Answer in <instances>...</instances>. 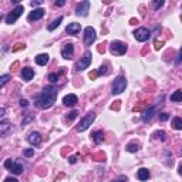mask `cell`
<instances>
[{"mask_svg": "<svg viewBox=\"0 0 182 182\" xmlns=\"http://www.w3.org/2000/svg\"><path fill=\"white\" fill-rule=\"evenodd\" d=\"M56 100H57V90L54 87H46L36 100V105L41 110H48L54 105Z\"/></svg>", "mask_w": 182, "mask_h": 182, "instance_id": "6da1fadb", "label": "cell"}, {"mask_svg": "<svg viewBox=\"0 0 182 182\" xmlns=\"http://www.w3.org/2000/svg\"><path fill=\"white\" fill-rule=\"evenodd\" d=\"M125 87H127V80H125L124 75H120L112 83V94H121L122 91H125Z\"/></svg>", "mask_w": 182, "mask_h": 182, "instance_id": "7a4b0ae2", "label": "cell"}, {"mask_svg": "<svg viewBox=\"0 0 182 182\" xmlns=\"http://www.w3.org/2000/svg\"><path fill=\"white\" fill-rule=\"evenodd\" d=\"M110 51L115 56H122V54L127 53V44L122 43V41H112L110 44Z\"/></svg>", "mask_w": 182, "mask_h": 182, "instance_id": "3957f363", "label": "cell"}, {"mask_svg": "<svg viewBox=\"0 0 182 182\" xmlns=\"http://www.w3.org/2000/svg\"><path fill=\"white\" fill-rule=\"evenodd\" d=\"M23 11H24V7L21 6V4H19L17 7H14L13 10H11L10 13L6 16V23L7 24H13L14 21H16L17 19L21 16V13H23Z\"/></svg>", "mask_w": 182, "mask_h": 182, "instance_id": "277c9868", "label": "cell"}, {"mask_svg": "<svg viewBox=\"0 0 182 182\" xmlns=\"http://www.w3.org/2000/svg\"><path fill=\"white\" fill-rule=\"evenodd\" d=\"M94 120H95V114H93V112H90V114H87L85 115L83 120L80 121V124H78V127H77V130L80 132H83V131H85V130L90 127L93 122H94Z\"/></svg>", "mask_w": 182, "mask_h": 182, "instance_id": "5b68a950", "label": "cell"}, {"mask_svg": "<svg viewBox=\"0 0 182 182\" xmlns=\"http://www.w3.org/2000/svg\"><path fill=\"white\" fill-rule=\"evenodd\" d=\"M91 60H93V54L91 51H85L84 56L80 58V61L77 63V70L78 71H83L91 64Z\"/></svg>", "mask_w": 182, "mask_h": 182, "instance_id": "8992f818", "label": "cell"}, {"mask_svg": "<svg viewBox=\"0 0 182 182\" xmlns=\"http://www.w3.org/2000/svg\"><path fill=\"white\" fill-rule=\"evenodd\" d=\"M134 36L138 41H147L151 37V31H149L148 29H145V27H139V29H137V30L134 31Z\"/></svg>", "mask_w": 182, "mask_h": 182, "instance_id": "52a82bcc", "label": "cell"}, {"mask_svg": "<svg viewBox=\"0 0 182 182\" xmlns=\"http://www.w3.org/2000/svg\"><path fill=\"white\" fill-rule=\"evenodd\" d=\"M95 37H97V34H95V30L93 27H85L84 30V43L85 46H91V44L95 41Z\"/></svg>", "mask_w": 182, "mask_h": 182, "instance_id": "ba28073f", "label": "cell"}, {"mask_svg": "<svg viewBox=\"0 0 182 182\" xmlns=\"http://www.w3.org/2000/svg\"><path fill=\"white\" fill-rule=\"evenodd\" d=\"M88 10H90V2H88V0L78 3L77 7H75V13H77L78 16H87Z\"/></svg>", "mask_w": 182, "mask_h": 182, "instance_id": "9c48e42d", "label": "cell"}, {"mask_svg": "<svg viewBox=\"0 0 182 182\" xmlns=\"http://www.w3.org/2000/svg\"><path fill=\"white\" fill-rule=\"evenodd\" d=\"M77 102H78V98H77V95H74V94H68L63 98V104H64L66 107H74Z\"/></svg>", "mask_w": 182, "mask_h": 182, "instance_id": "30bf717a", "label": "cell"}, {"mask_svg": "<svg viewBox=\"0 0 182 182\" xmlns=\"http://www.w3.org/2000/svg\"><path fill=\"white\" fill-rule=\"evenodd\" d=\"M43 16H44V10H43V9H34V10L29 14V17H27V19H29V21H37V20H40Z\"/></svg>", "mask_w": 182, "mask_h": 182, "instance_id": "8fae6325", "label": "cell"}, {"mask_svg": "<svg viewBox=\"0 0 182 182\" xmlns=\"http://www.w3.org/2000/svg\"><path fill=\"white\" fill-rule=\"evenodd\" d=\"M73 53H74V47H73V44H66V47L61 50V56H63L66 60L73 58Z\"/></svg>", "mask_w": 182, "mask_h": 182, "instance_id": "7c38bea8", "label": "cell"}, {"mask_svg": "<svg viewBox=\"0 0 182 182\" xmlns=\"http://www.w3.org/2000/svg\"><path fill=\"white\" fill-rule=\"evenodd\" d=\"M155 111H157V108H155V107H148V108H147V110H145L144 112H142V121L148 122L149 120H151V118L154 117Z\"/></svg>", "mask_w": 182, "mask_h": 182, "instance_id": "4fadbf2b", "label": "cell"}, {"mask_svg": "<svg viewBox=\"0 0 182 182\" xmlns=\"http://www.w3.org/2000/svg\"><path fill=\"white\" fill-rule=\"evenodd\" d=\"M21 77H23V80H24V81H30L31 78L34 77V71H33V68H30V67H24L23 70H21Z\"/></svg>", "mask_w": 182, "mask_h": 182, "instance_id": "5bb4252c", "label": "cell"}, {"mask_svg": "<svg viewBox=\"0 0 182 182\" xmlns=\"http://www.w3.org/2000/svg\"><path fill=\"white\" fill-rule=\"evenodd\" d=\"M29 142H30L31 145H40V142H41V137H40V134L39 132H31L30 135H29Z\"/></svg>", "mask_w": 182, "mask_h": 182, "instance_id": "9a60e30c", "label": "cell"}, {"mask_svg": "<svg viewBox=\"0 0 182 182\" xmlns=\"http://www.w3.org/2000/svg\"><path fill=\"white\" fill-rule=\"evenodd\" d=\"M81 26L78 23H70L67 26V29H66V31H67L68 34H77L78 31H80Z\"/></svg>", "mask_w": 182, "mask_h": 182, "instance_id": "2e32d148", "label": "cell"}, {"mask_svg": "<svg viewBox=\"0 0 182 182\" xmlns=\"http://www.w3.org/2000/svg\"><path fill=\"white\" fill-rule=\"evenodd\" d=\"M48 60H50V56H48V54H39L37 57H36V63H37L39 66H46L48 63Z\"/></svg>", "mask_w": 182, "mask_h": 182, "instance_id": "e0dca14e", "label": "cell"}, {"mask_svg": "<svg viewBox=\"0 0 182 182\" xmlns=\"http://www.w3.org/2000/svg\"><path fill=\"white\" fill-rule=\"evenodd\" d=\"M93 141L95 142V144H101L102 141H104V132L102 131H95V132H93Z\"/></svg>", "mask_w": 182, "mask_h": 182, "instance_id": "ac0fdd59", "label": "cell"}, {"mask_svg": "<svg viewBox=\"0 0 182 182\" xmlns=\"http://www.w3.org/2000/svg\"><path fill=\"white\" fill-rule=\"evenodd\" d=\"M137 176H138L139 181H147V179L149 178V171L147 168H141V169H138Z\"/></svg>", "mask_w": 182, "mask_h": 182, "instance_id": "d6986e66", "label": "cell"}, {"mask_svg": "<svg viewBox=\"0 0 182 182\" xmlns=\"http://www.w3.org/2000/svg\"><path fill=\"white\" fill-rule=\"evenodd\" d=\"M10 128H11V125L9 124V122L2 121V122H0V135H3V137H4Z\"/></svg>", "mask_w": 182, "mask_h": 182, "instance_id": "ffe728a7", "label": "cell"}, {"mask_svg": "<svg viewBox=\"0 0 182 182\" xmlns=\"http://www.w3.org/2000/svg\"><path fill=\"white\" fill-rule=\"evenodd\" d=\"M10 171L13 172V174H16V175H20V174H23V165L19 164V162H14L13 166L10 168Z\"/></svg>", "mask_w": 182, "mask_h": 182, "instance_id": "44dd1931", "label": "cell"}, {"mask_svg": "<svg viewBox=\"0 0 182 182\" xmlns=\"http://www.w3.org/2000/svg\"><path fill=\"white\" fill-rule=\"evenodd\" d=\"M138 148H139V144L137 141L130 142V144L125 147V149H127L128 152H137V151H138Z\"/></svg>", "mask_w": 182, "mask_h": 182, "instance_id": "7402d4cb", "label": "cell"}, {"mask_svg": "<svg viewBox=\"0 0 182 182\" xmlns=\"http://www.w3.org/2000/svg\"><path fill=\"white\" fill-rule=\"evenodd\" d=\"M171 125H172V128L174 130H182V118L175 117L174 120H172Z\"/></svg>", "mask_w": 182, "mask_h": 182, "instance_id": "603a6c76", "label": "cell"}, {"mask_svg": "<svg viewBox=\"0 0 182 182\" xmlns=\"http://www.w3.org/2000/svg\"><path fill=\"white\" fill-rule=\"evenodd\" d=\"M61 21H63V17H57V19H56V20H53V21H51V24H48V30H50V31H53L54 30V29H56V27H58V26H60V23H61Z\"/></svg>", "mask_w": 182, "mask_h": 182, "instance_id": "cb8c5ba5", "label": "cell"}, {"mask_svg": "<svg viewBox=\"0 0 182 182\" xmlns=\"http://www.w3.org/2000/svg\"><path fill=\"white\" fill-rule=\"evenodd\" d=\"M171 101H182V91L181 90H178V91H175L174 94L171 95Z\"/></svg>", "mask_w": 182, "mask_h": 182, "instance_id": "d4e9b609", "label": "cell"}, {"mask_svg": "<svg viewBox=\"0 0 182 182\" xmlns=\"http://www.w3.org/2000/svg\"><path fill=\"white\" fill-rule=\"evenodd\" d=\"M58 77H60V74H58V73H51V74L48 75V80H50V83H57Z\"/></svg>", "mask_w": 182, "mask_h": 182, "instance_id": "484cf974", "label": "cell"}, {"mask_svg": "<svg viewBox=\"0 0 182 182\" xmlns=\"http://www.w3.org/2000/svg\"><path fill=\"white\" fill-rule=\"evenodd\" d=\"M9 80H10V75H9V74L2 75V77H0V87H3V85L6 84V83H7Z\"/></svg>", "mask_w": 182, "mask_h": 182, "instance_id": "4316f807", "label": "cell"}, {"mask_svg": "<svg viewBox=\"0 0 182 182\" xmlns=\"http://www.w3.org/2000/svg\"><path fill=\"white\" fill-rule=\"evenodd\" d=\"M33 120H34V115H33V114H27L26 117H24V120H23V125L29 124V122L33 121Z\"/></svg>", "mask_w": 182, "mask_h": 182, "instance_id": "83f0119b", "label": "cell"}, {"mask_svg": "<svg viewBox=\"0 0 182 182\" xmlns=\"http://www.w3.org/2000/svg\"><path fill=\"white\" fill-rule=\"evenodd\" d=\"M23 154H24V157H31V155H34V148H27V149H24Z\"/></svg>", "mask_w": 182, "mask_h": 182, "instance_id": "f1b7e54d", "label": "cell"}, {"mask_svg": "<svg viewBox=\"0 0 182 182\" xmlns=\"http://www.w3.org/2000/svg\"><path fill=\"white\" fill-rule=\"evenodd\" d=\"M154 46H155V50H159V48H162V46H164V41L157 39L155 43H154Z\"/></svg>", "mask_w": 182, "mask_h": 182, "instance_id": "f546056e", "label": "cell"}, {"mask_svg": "<svg viewBox=\"0 0 182 182\" xmlns=\"http://www.w3.org/2000/svg\"><path fill=\"white\" fill-rule=\"evenodd\" d=\"M105 73H107V64L101 66V67H100V70L97 71V74H98V75H102V74H105Z\"/></svg>", "mask_w": 182, "mask_h": 182, "instance_id": "4dcf8cb0", "label": "cell"}, {"mask_svg": "<svg viewBox=\"0 0 182 182\" xmlns=\"http://www.w3.org/2000/svg\"><path fill=\"white\" fill-rule=\"evenodd\" d=\"M13 164H14L13 159H6V162H4V166H6L7 169H10L11 166H13Z\"/></svg>", "mask_w": 182, "mask_h": 182, "instance_id": "1f68e13d", "label": "cell"}, {"mask_svg": "<svg viewBox=\"0 0 182 182\" xmlns=\"http://www.w3.org/2000/svg\"><path fill=\"white\" fill-rule=\"evenodd\" d=\"M154 135H155V137H161V141H165V132L164 131H157Z\"/></svg>", "mask_w": 182, "mask_h": 182, "instance_id": "d6a6232c", "label": "cell"}, {"mask_svg": "<svg viewBox=\"0 0 182 182\" xmlns=\"http://www.w3.org/2000/svg\"><path fill=\"white\" fill-rule=\"evenodd\" d=\"M21 48H24V44L23 43H17L16 46L11 48V50H13V51H19V50H21Z\"/></svg>", "mask_w": 182, "mask_h": 182, "instance_id": "836d02e7", "label": "cell"}, {"mask_svg": "<svg viewBox=\"0 0 182 182\" xmlns=\"http://www.w3.org/2000/svg\"><path fill=\"white\" fill-rule=\"evenodd\" d=\"M77 114H78L77 111H71V112H68V115H67V120H74V118L77 117Z\"/></svg>", "mask_w": 182, "mask_h": 182, "instance_id": "e575fe53", "label": "cell"}, {"mask_svg": "<svg viewBox=\"0 0 182 182\" xmlns=\"http://www.w3.org/2000/svg\"><path fill=\"white\" fill-rule=\"evenodd\" d=\"M152 4H154V7H155V9H159V7L164 6V2H162V0H159V2L157 0V2H154Z\"/></svg>", "mask_w": 182, "mask_h": 182, "instance_id": "d590c367", "label": "cell"}, {"mask_svg": "<svg viewBox=\"0 0 182 182\" xmlns=\"http://www.w3.org/2000/svg\"><path fill=\"white\" fill-rule=\"evenodd\" d=\"M168 118H169V114H166V112H162V114L159 115V120H161V121H166Z\"/></svg>", "mask_w": 182, "mask_h": 182, "instance_id": "8d00e7d4", "label": "cell"}, {"mask_svg": "<svg viewBox=\"0 0 182 182\" xmlns=\"http://www.w3.org/2000/svg\"><path fill=\"white\" fill-rule=\"evenodd\" d=\"M112 182H128V178H127V176H124V175H121L118 181H112Z\"/></svg>", "mask_w": 182, "mask_h": 182, "instance_id": "74e56055", "label": "cell"}, {"mask_svg": "<svg viewBox=\"0 0 182 182\" xmlns=\"http://www.w3.org/2000/svg\"><path fill=\"white\" fill-rule=\"evenodd\" d=\"M94 158H95V161H102V159H104V155H102V154H97V155H94Z\"/></svg>", "mask_w": 182, "mask_h": 182, "instance_id": "f35d334b", "label": "cell"}, {"mask_svg": "<svg viewBox=\"0 0 182 182\" xmlns=\"http://www.w3.org/2000/svg\"><path fill=\"white\" fill-rule=\"evenodd\" d=\"M20 105H21V107H27V105H29V101H27V100H24V98H21V100H20Z\"/></svg>", "mask_w": 182, "mask_h": 182, "instance_id": "ab89813d", "label": "cell"}, {"mask_svg": "<svg viewBox=\"0 0 182 182\" xmlns=\"http://www.w3.org/2000/svg\"><path fill=\"white\" fill-rule=\"evenodd\" d=\"M176 63H178V64H179V63H182V48H181V50H179L178 58H176Z\"/></svg>", "mask_w": 182, "mask_h": 182, "instance_id": "60d3db41", "label": "cell"}, {"mask_svg": "<svg viewBox=\"0 0 182 182\" xmlns=\"http://www.w3.org/2000/svg\"><path fill=\"white\" fill-rule=\"evenodd\" d=\"M120 108V101H115V104L111 105V110H118Z\"/></svg>", "mask_w": 182, "mask_h": 182, "instance_id": "b9f144b4", "label": "cell"}, {"mask_svg": "<svg viewBox=\"0 0 182 182\" xmlns=\"http://www.w3.org/2000/svg\"><path fill=\"white\" fill-rule=\"evenodd\" d=\"M68 162H70V164H75V162H77V157H70V158H68Z\"/></svg>", "mask_w": 182, "mask_h": 182, "instance_id": "7bdbcfd3", "label": "cell"}, {"mask_svg": "<svg viewBox=\"0 0 182 182\" xmlns=\"http://www.w3.org/2000/svg\"><path fill=\"white\" fill-rule=\"evenodd\" d=\"M4 182H19V181H17L16 178H11V176H9V178L4 179Z\"/></svg>", "mask_w": 182, "mask_h": 182, "instance_id": "ee69618b", "label": "cell"}, {"mask_svg": "<svg viewBox=\"0 0 182 182\" xmlns=\"http://www.w3.org/2000/svg\"><path fill=\"white\" fill-rule=\"evenodd\" d=\"M54 4H56V6H58V7H61V6H64V4H66V2H64V0H60V2H56Z\"/></svg>", "mask_w": 182, "mask_h": 182, "instance_id": "f6af8a7d", "label": "cell"}, {"mask_svg": "<svg viewBox=\"0 0 182 182\" xmlns=\"http://www.w3.org/2000/svg\"><path fill=\"white\" fill-rule=\"evenodd\" d=\"M97 71H93V73H90V78H95V77H97Z\"/></svg>", "mask_w": 182, "mask_h": 182, "instance_id": "bcb514c9", "label": "cell"}, {"mask_svg": "<svg viewBox=\"0 0 182 182\" xmlns=\"http://www.w3.org/2000/svg\"><path fill=\"white\" fill-rule=\"evenodd\" d=\"M98 51H100V53H104V51H105L104 46H98Z\"/></svg>", "mask_w": 182, "mask_h": 182, "instance_id": "7dc6e473", "label": "cell"}, {"mask_svg": "<svg viewBox=\"0 0 182 182\" xmlns=\"http://www.w3.org/2000/svg\"><path fill=\"white\" fill-rule=\"evenodd\" d=\"M4 111H6V110H4V107L0 108V117H3V115H4Z\"/></svg>", "mask_w": 182, "mask_h": 182, "instance_id": "c3c4849f", "label": "cell"}, {"mask_svg": "<svg viewBox=\"0 0 182 182\" xmlns=\"http://www.w3.org/2000/svg\"><path fill=\"white\" fill-rule=\"evenodd\" d=\"M39 4H40V2H31V6H39Z\"/></svg>", "mask_w": 182, "mask_h": 182, "instance_id": "681fc988", "label": "cell"}, {"mask_svg": "<svg viewBox=\"0 0 182 182\" xmlns=\"http://www.w3.org/2000/svg\"><path fill=\"white\" fill-rule=\"evenodd\" d=\"M137 23H138V20H135V19H131V23H130V24H137Z\"/></svg>", "mask_w": 182, "mask_h": 182, "instance_id": "f907efd6", "label": "cell"}, {"mask_svg": "<svg viewBox=\"0 0 182 182\" xmlns=\"http://www.w3.org/2000/svg\"><path fill=\"white\" fill-rule=\"evenodd\" d=\"M178 172H179V174H181V175H182V164H181V165H179V168H178Z\"/></svg>", "mask_w": 182, "mask_h": 182, "instance_id": "816d5d0a", "label": "cell"}]
</instances>
